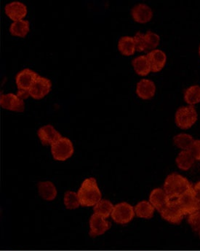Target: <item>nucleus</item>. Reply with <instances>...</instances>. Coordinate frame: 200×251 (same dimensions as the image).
Segmentation results:
<instances>
[{
  "instance_id": "16",
  "label": "nucleus",
  "mask_w": 200,
  "mask_h": 251,
  "mask_svg": "<svg viewBox=\"0 0 200 251\" xmlns=\"http://www.w3.org/2000/svg\"><path fill=\"white\" fill-rule=\"evenodd\" d=\"M156 86L150 79H141L136 86V93L143 100H149L155 95Z\"/></svg>"
},
{
  "instance_id": "10",
  "label": "nucleus",
  "mask_w": 200,
  "mask_h": 251,
  "mask_svg": "<svg viewBox=\"0 0 200 251\" xmlns=\"http://www.w3.org/2000/svg\"><path fill=\"white\" fill-rule=\"evenodd\" d=\"M52 83L47 77L39 75L29 89L30 96L36 100H40L50 92Z\"/></svg>"
},
{
  "instance_id": "14",
  "label": "nucleus",
  "mask_w": 200,
  "mask_h": 251,
  "mask_svg": "<svg viewBox=\"0 0 200 251\" xmlns=\"http://www.w3.org/2000/svg\"><path fill=\"white\" fill-rule=\"evenodd\" d=\"M131 14L134 20L143 24L149 22L152 19L153 11L148 4L139 3L133 7L131 10Z\"/></svg>"
},
{
  "instance_id": "18",
  "label": "nucleus",
  "mask_w": 200,
  "mask_h": 251,
  "mask_svg": "<svg viewBox=\"0 0 200 251\" xmlns=\"http://www.w3.org/2000/svg\"><path fill=\"white\" fill-rule=\"evenodd\" d=\"M37 187L40 197L46 201H53L57 197V189L52 182H40Z\"/></svg>"
},
{
  "instance_id": "17",
  "label": "nucleus",
  "mask_w": 200,
  "mask_h": 251,
  "mask_svg": "<svg viewBox=\"0 0 200 251\" xmlns=\"http://www.w3.org/2000/svg\"><path fill=\"white\" fill-rule=\"evenodd\" d=\"M168 196L162 188H155L149 196V202L157 211L160 212L167 204Z\"/></svg>"
},
{
  "instance_id": "26",
  "label": "nucleus",
  "mask_w": 200,
  "mask_h": 251,
  "mask_svg": "<svg viewBox=\"0 0 200 251\" xmlns=\"http://www.w3.org/2000/svg\"><path fill=\"white\" fill-rule=\"evenodd\" d=\"M184 100L190 105L200 102V86L193 85L184 92Z\"/></svg>"
},
{
  "instance_id": "4",
  "label": "nucleus",
  "mask_w": 200,
  "mask_h": 251,
  "mask_svg": "<svg viewBox=\"0 0 200 251\" xmlns=\"http://www.w3.org/2000/svg\"><path fill=\"white\" fill-rule=\"evenodd\" d=\"M74 151L72 142L67 137H61L51 145L52 155L57 161H66L72 156Z\"/></svg>"
},
{
  "instance_id": "8",
  "label": "nucleus",
  "mask_w": 200,
  "mask_h": 251,
  "mask_svg": "<svg viewBox=\"0 0 200 251\" xmlns=\"http://www.w3.org/2000/svg\"><path fill=\"white\" fill-rule=\"evenodd\" d=\"M0 104L3 108L12 111L23 112L25 108L23 99L17 94L13 93L1 94L0 96Z\"/></svg>"
},
{
  "instance_id": "25",
  "label": "nucleus",
  "mask_w": 200,
  "mask_h": 251,
  "mask_svg": "<svg viewBox=\"0 0 200 251\" xmlns=\"http://www.w3.org/2000/svg\"><path fill=\"white\" fill-rule=\"evenodd\" d=\"M173 142L179 149H182L183 151H189L195 142V140L190 134L181 133V134L175 136Z\"/></svg>"
},
{
  "instance_id": "27",
  "label": "nucleus",
  "mask_w": 200,
  "mask_h": 251,
  "mask_svg": "<svg viewBox=\"0 0 200 251\" xmlns=\"http://www.w3.org/2000/svg\"><path fill=\"white\" fill-rule=\"evenodd\" d=\"M64 204L68 210H75L80 206V200L77 193L67 191L64 199Z\"/></svg>"
},
{
  "instance_id": "15",
  "label": "nucleus",
  "mask_w": 200,
  "mask_h": 251,
  "mask_svg": "<svg viewBox=\"0 0 200 251\" xmlns=\"http://www.w3.org/2000/svg\"><path fill=\"white\" fill-rule=\"evenodd\" d=\"M147 56L149 58V62H150L152 71L155 72V73L160 71L165 65L167 56L163 50L155 49V50L149 52Z\"/></svg>"
},
{
  "instance_id": "32",
  "label": "nucleus",
  "mask_w": 200,
  "mask_h": 251,
  "mask_svg": "<svg viewBox=\"0 0 200 251\" xmlns=\"http://www.w3.org/2000/svg\"><path fill=\"white\" fill-rule=\"evenodd\" d=\"M193 188L194 191H195V196H196L197 199H198V201L200 202V181L198 182V183H196L195 187Z\"/></svg>"
},
{
  "instance_id": "20",
  "label": "nucleus",
  "mask_w": 200,
  "mask_h": 251,
  "mask_svg": "<svg viewBox=\"0 0 200 251\" xmlns=\"http://www.w3.org/2000/svg\"><path fill=\"white\" fill-rule=\"evenodd\" d=\"M155 207L148 201H140L134 207L135 215L140 219H152L155 213Z\"/></svg>"
},
{
  "instance_id": "30",
  "label": "nucleus",
  "mask_w": 200,
  "mask_h": 251,
  "mask_svg": "<svg viewBox=\"0 0 200 251\" xmlns=\"http://www.w3.org/2000/svg\"><path fill=\"white\" fill-rule=\"evenodd\" d=\"M135 40V47L138 51L146 50V43H145L144 34L141 31H137L133 37Z\"/></svg>"
},
{
  "instance_id": "11",
  "label": "nucleus",
  "mask_w": 200,
  "mask_h": 251,
  "mask_svg": "<svg viewBox=\"0 0 200 251\" xmlns=\"http://www.w3.org/2000/svg\"><path fill=\"white\" fill-rule=\"evenodd\" d=\"M38 76L39 75L35 72L29 68L23 69L19 72L16 77V83L19 90L29 91Z\"/></svg>"
},
{
  "instance_id": "31",
  "label": "nucleus",
  "mask_w": 200,
  "mask_h": 251,
  "mask_svg": "<svg viewBox=\"0 0 200 251\" xmlns=\"http://www.w3.org/2000/svg\"><path fill=\"white\" fill-rule=\"evenodd\" d=\"M189 151L195 160H200V140H195Z\"/></svg>"
},
{
  "instance_id": "35",
  "label": "nucleus",
  "mask_w": 200,
  "mask_h": 251,
  "mask_svg": "<svg viewBox=\"0 0 200 251\" xmlns=\"http://www.w3.org/2000/svg\"><path fill=\"white\" fill-rule=\"evenodd\" d=\"M199 234H200V232H199Z\"/></svg>"
},
{
  "instance_id": "23",
  "label": "nucleus",
  "mask_w": 200,
  "mask_h": 251,
  "mask_svg": "<svg viewBox=\"0 0 200 251\" xmlns=\"http://www.w3.org/2000/svg\"><path fill=\"white\" fill-rule=\"evenodd\" d=\"M29 31V22L26 19L16 21L11 24L10 31L13 35L25 37Z\"/></svg>"
},
{
  "instance_id": "9",
  "label": "nucleus",
  "mask_w": 200,
  "mask_h": 251,
  "mask_svg": "<svg viewBox=\"0 0 200 251\" xmlns=\"http://www.w3.org/2000/svg\"><path fill=\"white\" fill-rule=\"evenodd\" d=\"M89 224V234L92 238L102 235L111 228V226L110 221L95 213L91 216Z\"/></svg>"
},
{
  "instance_id": "5",
  "label": "nucleus",
  "mask_w": 200,
  "mask_h": 251,
  "mask_svg": "<svg viewBox=\"0 0 200 251\" xmlns=\"http://www.w3.org/2000/svg\"><path fill=\"white\" fill-rule=\"evenodd\" d=\"M159 213L162 219L173 224H180L184 216L179 205L178 199H171L168 197L166 205Z\"/></svg>"
},
{
  "instance_id": "13",
  "label": "nucleus",
  "mask_w": 200,
  "mask_h": 251,
  "mask_svg": "<svg viewBox=\"0 0 200 251\" xmlns=\"http://www.w3.org/2000/svg\"><path fill=\"white\" fill-rule=\"evenodd\" d=\"M43 145H52L56 143L62 136L52 125H45L39 128L37 131Z\"/></svg>"
},
{
  "instance_id": "1",
  "label": "nucleus",
  "mask_w": 200,
  "mask_h": 251,
  "mask_svg": "<svg viewBox=\"0 0 200 251\" xmlns=\"http://www.w3.org/2000/svg\"><path fill=\"white\" fill-rule=\"evenodd\" d=\"M80 205L83 207H94L101 200V192L93 177L87 178L82 183L77 192Z\"/></svg>"
},
{
  "instance_id": "22",
  "label": "nucleus",
  "mask_w": 200,
  "mask_h": 251,
  "mask_svg": "<svg viewBox=\"0 0 200 251\" xmlns=\"http://www.w3.org/2000/svg\"><path fill=\"white\" fill-rule=\"evenodd\" d=\"M118 49L122 54L130 56L135 53L136 50L135 40L131 36H123L119 39Z\"/></svg>"
},
{
  "instance_id": "2",
  "label": "nucleus",
  "mask_w": 200,
  "mask_h": 251,
  "mask_svg": "<svg viewBox=\"0 0 200 251\" xmlns=\"http://www.w3.org/2000/svg\"><path fill=\"white\" fill-rule=\"evenodd\" d=\"M191 187L192 185L186 177L177 173H172L165 179L163 190L168 198L178 199Z\"/></svg>"
},
{
  "instance_id": "28",
  "label": "nucleus",
  "mask_w": 200,
  "mask_h": 251,
  "mask_svg": "<svg viewBox=\"0 0 200 251\" xmlns=\"http://www.w3.org/2000/svg\"><path fill=\"white\" fill-rule=\"evenodd\" d=\"M145 43H146V50H155V48L157 47L160 41V37L156 33L152 31H148L144 34Z\"/></svg>"
},
{
  "instance_id": "29",
  "label": "nucleus",
  "mask_w": 200,
  "mask_h": 251,
  "mask_svg": "<svg viewBox=\"0 0 200 251\" xmlns=\"http://www.w3.org/2000/svg\"><path fill=\"white\" fill-rule=\"evenodd\" d=\"M188 223L191 226L194 231L197 232L200 231V211L196 212L193 214L189 215L188 217Z\"/></svg>"
},
{
  "instance_id": "24",
  "label": "nucleus",
  "mask_w": 200,
  "mask_h": 251,
  "mask_svg": "<svg viewBox=\"0 0 200 251\" xmlns=\"http://www.w3.org/2000/svg\"><path fill=\"white\" fill-rule=\"evenodd\" d=\"M114 206L110 200H101L96 205L94 206V213L104 219H107L111 216Z\"/></svg>"
},
{
  "instance_id": "6",
  "label": "nucleus",
  "mask_w": 200,
  "mask_h": 251,
  "mask_svg": "<svg viewBox=\"0 0 200 251\" xmlns=\"http://www.w3.org/2000/svg\"><path fill=\"white\" fill-rule=\"evenodd\" d=\"M178 201L184 216H189L200 210V202L197 199L192 187L186 190L178 199Z\"/></svg>"
},
{
  "instance_id": "33",
  "label": "nucleus",
  "mask_w": 200,
  "mask_h": 251,
  "mask_svg": "<svg viewBox=\"0 0 200 251\" xmlns=\"http://www.w3.org/2000/svg\"><path fill=\"white\" fill-rule=\"evenodd\" d=\"M18 94H18V96L20 97L21 98L23 99V100L27 98V97L30 95L29 91L19 90V92H18Z\"/></svg>"
},
{
  "instance_id": "3",
  "label": "nucleus",
  "mask_w": 200,
  "mask_h": 251,
  "mask_svg": "<svg viewBox=\"0 0 200 251\" xmlns=\"http://www.w3.org/2000/svg\"><path fill=\"white\" fill-rule=\"evenodd\" d=\"M198 118V112L195 107L192 105L183 106L178 109L175 121L179 128L187 129L196 123Z\"/></svg>"
},
{
  "instance_id": "21",
  "label": "nucleus",
  "mask_w": 200,
  "mask_h": 251,
  "mask_svg": "<svg viewBox=\"0 0 200 251\" xmlns=\"http://www.w3.org/2000/svg\"><path fill=\"white\" fill-rule=\"evenodd\" d=\"M195 158L189 151H182L176 157V162L178 167L183 171H187L195 164Z\"/></svg>"
},
{
  "instance_id": "34",
  "label": "nucleus",
  "mask_w": 200,
  "mask_h": 251,
  "mask_svg": "<svg viewBox=\"0 0 200 251\" xmlns=\"http://www.w3.org/2000/svg\"><path fill=\"white\" fill-rule=\"evenodd\" d=\"M199 53H200V48H199Z\"/></svg>"
},
{
  "instance_id": "7",
  "label": "nucleus",
  "mask_w": 200,
  "mask_h": 251,
  "mask_svg": "<svg viewBox=\"0 0 200 251\" xmlns=\"http://www.w3.org/2000/svg\"><path fill=\"white\" fill-rule=\"evenodd\" d=\"M135 216L134 207L127 202H121L114 206L111 219L115 223L121 225L128 224L133 219Z\"/></svg>"
},
{
  "instance_id": "12",
  "label": "nucleus",
  "mask_w": 200,
  "mask_h": 251,
  "mask_svg": "<svg viewBox=\"0 0 200 251\" xmlns=\"http://www.w3.org/2000/svg\"><path fill=\"white\" fill-rule=\"evenodd\" d=\"M4 10L6 14L14 22L23 19L27 14V7L26 4L19 1H11L6 4Z\"/></svg>"
},
{
  "instance_id": "36",
  "label": "nucleus",
  "mask_w": 200,
  "mask_h": 251,
  "mask_svg": "<svg viewBox=\"0 0 200 251\" xmlns=\"http://www.w3.org/2000/svg\"></svg>"
},
{
  "instance_id": "19",
  "label": "nucleus",
  "mask_w": 200,
  "mask_h": 251,
  "mask_svg": "<svg viewBox=\"0 0 200 251\" xmlns=\"http://www.w3.org/2000/svg\"><path fill=\"white\" fill-rule=\"evenodd\" d=\"M132 64L135 71L140 75H146L152 71V67L147 55H142L134 58L132 61Z\"/></svg>"
}]
</instances>
